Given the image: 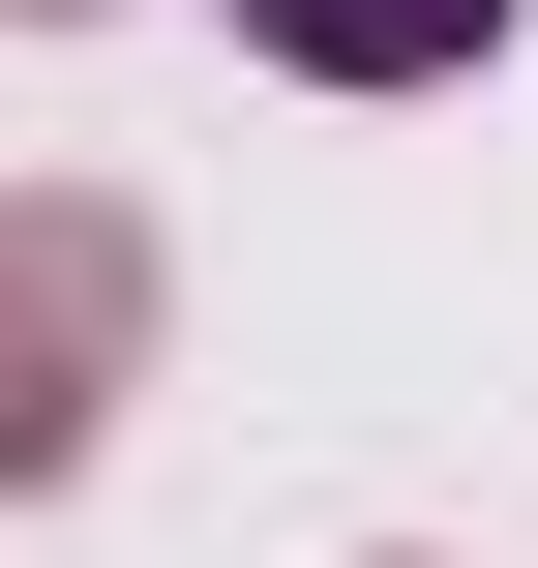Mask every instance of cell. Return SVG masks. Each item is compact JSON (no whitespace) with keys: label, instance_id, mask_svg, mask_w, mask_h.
I'll use <instances>...</instances> for the list:
<instances>
[{"label":"cell","instance_id":"obj_1","mask_svg":"<svg viewBox=\"0 0 538 568\" xmlns=\"http://www.w3.org/2000/svg\"><path fill=\"white\" fill-rule=\"evenodd\" d=\"M120 359H150V240H120L90 180H30V210H0V479H60V449L120 419Z\"/></svg>","mask_w":538,"mask_h":568},{"label":"cell","instance_id":"obj_2","mask_svg":"<svg viewBox=\"0 0 538 568\" xmlns=\"http://www.w3.org/2000/svg\"><path fill=\"white\" fill-rule=\"evenodd\" d=\"M240 30H270L300 90H449V60L509 30V0H240Z\"/></svg>","mask_w":538,"mask_h":568}]
</instances>
